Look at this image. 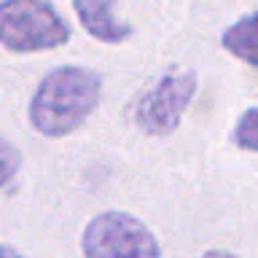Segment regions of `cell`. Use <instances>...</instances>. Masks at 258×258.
<instances>
[{
	"label": "cell",
	"instance_id": "cell-1",
	"mask_svg": "<svg viewBox=\"0 0 258 258\" xmlns=\"http://www.w3.org/2000/svg\"><path fill=\"white\" fill-rule=\"evenodd\" d=\"M102 76L84 64H62L48 70L27 105L30 126L40 137L59 140L73 135L100 108Z\"/></svg>",
	"mask_w": 258,
	"mask_h": 258
},
{
	"label": "cell",
	"instance_id": "cell-2",
	"mask_svg": "<svg viewBox=\"0 0 258 258\" xmlns=\"http://www.w3.org/2000/svg\"><path fill=\"white\" fill-rule=\"evenodd\" d=\"M70 32V22L51 0H0V46L6 51H54L68 43Z\"/></svg>",
	"mask_w": 258,
	"mask_h": 258
},
{
	"label": "cell",
	"instance_id": "cell-3",
	"mask_svg": "<svg viewBox=\"0 0 258 258\" xmlns=\"http://www.w3.org/2000/svg\"><path fill=\"white\" fill-rule=\"evenodd\" d=\"M197 73L177 68L148 84L132 102V124L148 137L172 135L197 97Z\"/></svg>",
	"mask_w": 258,
	"mask_h": 258
},
{
	"label": "cell",
	"instance_id": "cell-4",
	"mask_svg": "<svg viewBox=\"0 0 258 258\" xmlns=\"http://www.w3.org/2000/svg\"><path fill=\"white\" fill-rule=\"evenodd\" d=\"M81 253L84 258H161V247L140 218L108 210L84 226Z\"/></svg>",
	"mask_w": 258,
	"mask_h": 258
},
{
	"label": "cell",
	"instance_id": "cell-5",
	"mask_svg": "<svg viewBox=\"0 0 258 258\" xmlns=\"http://www.w3.org/2000/svg\"><path fill=\"white\" fill-rule=\"evenodd\" d=\"M81 27L100 43L118 46L132 35V24L116 14V0H73Z\"/></svg>",
	"mask_w": 258,
	"mask_h": 258
},
{
	"label": "cell",
	"instance_id": "cell-6",
	"mask_svg": "<svg viewBox=\"0 0 258 258\" xmlns=\"http://www.w3.org/2000/svg\"><path fill=\"white\" fill-rule=\"evenodd\" d=\"M221 46L250 68H258V11L245 14L229 24L221 35Z\"/></svg>",
	"mask_w": 258,
	"mask_h": 258
},
{
	"label": "cell",
	"instance_id": "cell-7",
	"mask_svg": "<svg viewBox=\"0 0 258 258\" xmlns=\"http://www.w3.org/2000/svg\"><path fill=\"white\" fill-rule=\"evenodd\" d=\"M231 140L237 143V148L258 153V105H250V108L242 110V116L234 124Z\"/></svg>",
	"mask_w": 258,
	"mask_h": 258
},
{
	"label": "cell",
	"instance_id": "cell-8",
	"mask_svg": "<svg viewBox=\"0 0 258 258\" xmlns=\"http://www.w3.org/2000/svg\"><path fill=\"white\" fill-rule=\"evenodd\" d=\"M22 167V153L16 151L14 143H8L3 135H0V188H6L8 183L16 177Z\"/></svg>",
	"mask_w": 258,
	"mask_h": 258
},
{
	"label": "cell",
	"instance_id": "cell-9",
	"mask_svg": "<svg viewBox=\"0 0 258 258\" xmlns=\"http://www.w3.org/2000/svg\"><path fill=\"white\" fill-rule=\"evenodd\" d=\"M199 258H237V255L229 253V250H207V253H202Z\"/></svg>",
	"mask_w": 258,
	"mask_h": 258
},
{
	"label": "cell",
	"instance_id": "cell-10",
	"mask_svg": "<svg viewBox=\"0 0 258 258\" xmlns=\"http://www.w3.org/2000/svg\"><path fill=\"white\" fill-rule=\"evenodd\" d=\"M0 258H24V255L16 253V250L8 247V245H0Z\"/></svg>",
	"mask_w": 258,
	"mask_h": 258
}]
</instances>
